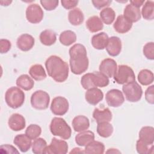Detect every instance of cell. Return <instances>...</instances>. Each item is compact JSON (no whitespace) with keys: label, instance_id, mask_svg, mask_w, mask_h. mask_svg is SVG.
I'll use <instances>...</instances> for the list:
<instances>
[{"label":"cell","instance_id":"obj_41","mask_svg":"<svg viewBox=\"0 0 154 154\" xmlns=\"http://www.w3.org/2000/svg\"><path fill=\"white\" fill-rule=\"evenodd\" d=\"M143 54L149 60L154 59V43L148 42L143 47Z\"/></svg>","mask_w":154,"mask_h":154},{"label":"cell","instance_id":"obj_32","mask_svg":"<svg viewBox=\"0 0 154 154\" xmlns=\"http://www.w3.org/2000/svg\"><path fill=\"white\" fill-rule=\"evenodd\" d=\"M92 78L95 87H105L109 84L108 77L100 72H93Z\"/></svg>","mask_w":154,"mask_h":154},{"label":"cell","instance_id":"obj_9","mask_svg":"<svg viewBox=\"0 0 154 154\" xmlns=\"http://www.w3.org/2000/svg\"><path fill=\"white\" fill-rule=\"evenodd\" d=\"M43 11L37 4H32L28 6L26 10V17L28 22L32 23L40 22L43 17Z\"/></svg>","mask_w":154,"mask_h":154},{"label":"cell","instance_id":"obj_50","mask_svg":"<svg viewBox=\"0 0 154 154\" xmlns=\"http://www.w3.org/2000/svg\"><path fill=\"white\" fill-rule=\"evenodd\" d=\"M12 1H1V5H5V6H7Z\"/></svg>","mask_w":154,"mask_h":154},{"label":"cell","instance_id":"obj_38","mask_svg":"<svg viewBox=\"0 0 154 154\" xmlns=\"http://www.w3.org/2000/svg\"><path fill=\"white\" fill-rule=\"evenodd\" d=\"M42 133L41 128L35 124H31L25 130V134L31 140L37 138Z\"/></svg>","mask_w":154,"mask_h":154},{"label":"cell","instance_id":"obj_48","mask_svg":"<svg viewBox=\"0 0 154 154\" xmlns=\"http://www.w3.org/2000/svg\"><path fill=\"white\" fill-rule=\"evenodd\" d=\"M144 3V1H140V0H135V1H130V4L132 5L140 8L143 4Z\"/></svg>","mask_w":154,"mask_h":154},{"label":"cell","instance_id":"obj_5","mask_svg":"<svg viewBox=\"0 0 154 154\" xmlns=\"http://www.w3.org/2000/svg\"><path fill=\"white\" fill-rule=\"evenodd\" d=\"M114 79L119 84H126L135 81V75L129 66L119 65L114 76Z\"/></svg>","mask_w":154,"mask_h":154},{"label":"cell","instance_id":"obj_17","mask_svg":"<svg viewBox=\"0 0 154 154\" xmlns=\"http://www.w3.org/2000/svg\"><path fill=\"white\" fill-rule=\"evenodd\" d=\"M87 102L93 105H96L103 98V92L99 88L94 87L87 90L85 94Z\"/></svg>","mask_w":154,"mask_h":154},{"label":"cell","instance_id":"obj_18","mask_svg":"<svg viewBox=\"0 0 154 154\" xmlns=\"http://www.w3.org/2000/svg\"><path fill=\"white\" fill-rule=\"evenodd\" d=\"M123 16L132 23L137 22L141 19L140 8L129 4L126 6L123 11Z\"/></svg>","mask_w":154,"mask_h":154},{"label":"cell","instance_id":"obj_47","mask_svg":"<svg viewBox=\"0 0 154 154\" xmlns=\"http://www.w3.org/2000/svg\"><path fill=\"white\" fill-rule=\"evenodd\" d=\"M62 6L67 10L72 9L73 8L75 7L78 3V1H70V0H62L61 1Z\"/></svg>","mask_w":154,"mask_h":154},{"label":"cell","instance_id":"obj_28","mask_svg":"<svg viewBox=\"0 0 154 154\" xmlns=\"http://www.w3.org/2000/svg\"><path fill=\"white\" fill-rule=\"evenodd\" d=\"M40 40L45 46H51L54 44L57 40L56 34L51 29L43 31L40 34Z\"/></svg>","mask_w":154,"mask_h":154},{"label":"cell","instance_id":"obj_36","mask_svg":"<svg viewBox=\"0 0 154 154\" xmlns=\"http://www.w3.org/2000/svg\"><path fill=\"white\" fill-rule=\"evenodd\" d=\"M143 17L146 20H153L154 18V2L147 1L141 10Z\"/></svg>","mask_w":154,"mask_h":154},{"label":"cell","instance_id":"obj_1","mask_svg":"<svg viewBox=\"0 0 154 154\" xmlns=\"http://www.w3.org/2000/svg\"><path fill=\"white\" fill-rule=\"evenodd\" d=\"M69 55L70 66L73 73L81 75L88 69L89 61L84 45L79 43L75 44L70 48Z\"/></svg>","mask_w":154,"mask_h":154},{"label":"cell","instance_id":"obj_25","mask_svg":"<svg viewBox=\"0 0 154 154\" xmlns=\"http://www.w3.org/2000/svg\"><path fill=\"white\" fill-rule=\"evenodd\" d=\"M68 19L69 22L75 26L81 25L84 19V16L79 8H75L69 12Z\"/></svg>","mask_w":154,"mask_h":154},{"label":"cell","instance_id":"obj_6","mask_svg":"<svg viewBox=\"0 0 154 154\" xmlns=\"http://www.w3.org/2000/svg\"><path fill=\"white\" fill-rule=\"evenodd\" d=\"M122 90L126 99L131 102L139 101L143 94L141 87L135 81L124 84L122 87Z\"/></svg>","mask_w":154,"mask_h":154},{"label":"cell","instance_id":"obj_3","mask_svg":"<svg viewBox=\"0 0 154 154\" xmlns=\"http://www.w3.org/2000/svg\"><path fill=\"white\" fill-rule=\"evenodd\" d=\"M49 128L51 133L54 135L60 137L64 140H67L71 137V128L62 118H53L51 122Z\"/></svg>","mask_w":154,"mask_h":154},{"label":"cell","instance_id":"obj_31","mask_svg":"<svg viewBox=\"0 0 154 154\" xmlns=\"http://www.w3.org/2000/svg\"><path fill=\"white\" fill-rule=\"evenodd\" d=\"M97 132L99 136L103 138L110 137L113 132V127L108 122H103L97 123Z\"/></svg>","mask_w":154,"mask_h":154},{"label":"cell","instance_id":"obj_8","mask_svg":"<svg viewBox=\"0 0 154 154\" xmlns=\"http://www.w3.org/2000/svg\"><path fill=\"white\" fill-rule=\"evenodd\" d=\"M69 108L68 100L62 96H57L54 98L51 105L52 112L57 116L64 115L69 110Z\"/></svg>","mask_w":154,"mask_h":154},{"label":"cell","instance_id":"obj_51","mask_svg":"<svg viewBox=\"0 0 154 154\" xmlns=\"http://www.w3.org/2000/svg\"><path fill=\"white\" fill-rule=\"evenodd\" d=\"M106 153H120V152L115 149H109V150L106 152Z\"/></svg>","mask_w":154,"mask_h":154},{"label":"cell","instance_id":"obj_49","mask_svg":"<svg viewBox=\"0 0 154 154\" xmlns=\"http://www.w3.org/2000/svg\"><path fill=\"white\" fill-rule=\"evenodd\" d=\"M84 153V152L82 151L80 148L75 147L70 152V153Z\"/></svg>","mask_w":154,"mask_h":154},{"label":"cell","instance_id":"obj_10","mask_svg":"<svg viewBox=\"0 0 154 154\" xmlns=\"http://www.w3.org/2000/svg\"><path fill=\"white\" fill-rule=\"evenodd\" d=\"M68 144L66 141L53 138L49 146H47L43 153L65 154L68 151Z\"/></svg>","mask_w":154,"mask_h":154},{"label":"cell","instance_id":"obj_37","mask_svg":"<svg viewBox=\"0 0 154 154\" xmlns=\"http://www.w3.org/2000/svg\"><path fill=\"white\" fill-rule=\"evenodd\" d=\"M46 147V141L42 138H37L32 143V151L35 154L43 153Z\"/></svg>","mask_w":154,"mask_h":154},{"label":"cell","instance_id":"obj_23","mask_svg":"<svg viewBox=\"0 0 154 154\" xmlns=\"http://www.w3.org/2000/svg\"><path fill=\"white\" fill-rule=\"evenodd\" d=\"M139 139L148 145L153 144L154 128L152 126H144L139 132Z\"/></svg>","mask_w":154,"mask_h":154},{"label":"cell","instance_id":"obj_22","mask_svg":"<svg viewBox=\"0 0 154 154\" xmlns=\"http://www.w3.org/2000/svg\"><path fill=\"white\" fill-rule=\"evenodd\" d=\"M72 126L75 132L86 131L90 126L88 119L84 116H77L74 117L72 122Z\"/></svg>","mask_w":154,"mask_h":154},{"label":"cell","instance_id":"obj_45","mask_svg":"<svg viewBox=\"0 0 154 154\" xmlns=\"http://www.w3.org/2000/svg\"><path fill=\"white\" fill-rule=\"evenodd\" d=\"M1 152L7 153H18L17 149L11 145L4 144L1 146Z\"/></svg>","mask_w":154,"mask_h":154},{"label":"cell","instance_id":"obj_4","mask_svg":"<svg viewBox=\"0 0 154 154\" xmlns=\"http://www.w3.org/2000/svg\"><path fill=\"white\" fill-rule=\"evenodd\" d=\"M5 100L8 106L11 108L16 109L23 104L25 94L19 88L12 87L6 91Z\"/></svg>","mask_w":154,"mask_h":154},{"label":"cell","instance_id":"obj_43","mask_svg":"<svg viewBox=\"0 0 154 154\" xmlns=\"http://www.w3.org/2000/svg\"><path fill=\"white\" fill-rule=\"evenodd\" d=\"M154 85H152L149 87L145 91V98L147 102L150 104L154 103Z\"/></svg>","mask_w":154,"mask_h":154},{"label":"cell","instance_id":"obj_44","mask_svg":"<svg viewBox=\"0 0 154 154\" xmlns=\"http://www.w3.org/2000/svg\"><path fill=\"white\" fill-rule=\"evenodd\" d=\"M11 46V42L8 40L3 38L0 40V52L1 54L7 53L10 49Z\"/></svg>","mask_w":154,"mask_h":154},{"label":"cell","instance_id":"obj_2","mask_svg":"<svg viewBox=\"0 0 154 154\" xmlns=\"http://www.w3.org/2000/svg\"><path fill=\"white\" fill-rule=\"evenodd\" d=\"M45 67L48 75L56 82H63L67 79L69 66L60 57L50 56L45 62Z\"/></svg>","mask_w":154,"mask_h":154},{"label":"cell","instance_id":"obj_29","mask_svg":"<svg viewBox=\"0 0 154 154\" xmlns=\"http://www.w3.org/2000/svg\"><path fill=\"white\" fill-rule=\"evenodd\" d=\"M29 73L35 81H42L46 77L45 70L41 64L32 65L29 70Z\"/></svg>","mask_w":154,"mask_h":154},{"label":"cell","instance_id":"obj_34","mask_svg":"<svg viewBox=\"0 0 154 154\" xmlns=\"http://www.w3.org/2000/svg\"><path fill=\"white\" fill-rule=\"evenodd\" d=\"M100 17L102 22L106 25H110L115 19L116 13L112 8L106 7L100 12Z\"/></svg>","mask_w":154,"mask_h":154},{"label":"cell","instance_id":"obj_26","mask_svg":"<svg viewBox=\"0 0 154 154\" xmlns=\"http://www.w3.org/2000/svg\"><path fill=\"white\" fill-rule=\"evenodd\" d=\"M105 151L104 144L97 141H92L85 146V148L84 150V153L88 154H102Z\"/></svg>","mask_w":154,"mask_h":154},{"label":"cell","instance_id":"obj_42","mask_svg":"<svg viewBox=\"0 0 154 154\" xmlns=\"http://www.w3.org/2000/svg\"><path fill=\"white\" fill-rule=\"evenodd\" d=\"M58 1L57 0H52V1H40V3L43 7L48 10V11H52L55 10L58 5Z\"/></svg>","mask_w":154,"mask_h":154},{"label":"cell","instance_id":"obj_33","mask_svg":"<svg viewBox=\"0 0 154 154\" xmlns=\"http://www.w3.org/2000/svg\"><path fill=\"white\" fill-rule=\"evenodd\" d=\"M60 42L64 46H69L75 43L76 40V34L70 30L63 31L59 37Z\"/></svg>","mask_w":154,"mask_h":154},{"label":"cell","instance_id":"obj_14","mask_svg":"<svg viewBox=\"0 0 154 154\" xmlns=\"http://www.w3.org/2000/svg\"><path fill=\"white\" fill-rule=\"evenodd\" d=\"M9 128L14 131H19L24 129L26 122L25 118L18 113L13 114L8 121Z\"/></svg>","mask_w":154,"mask_h":154},{"label":"cell","instance_id":"obj_39","mask_svg":"<svg viewBox=\"0 0 154 154\" xmlns=\"http://www.w3.org/2000/svg\"><path fill=\"white\" fill-rule=\"evenodd\" d=\"M136 149L138 153L146 154L152 153L153 152V145H148L143 143L140 139L137 141Z\"/></svg>","mask_w":154,"mask_h":154},{"label":"cell","instance_id":"obj_46","mask_svg":"<svg viewBox=\"0 0 154 154\" xmlns=\"http://www.w3.org/2000/svg\"><path fill=\"white\" fill-rule=\"evenodd\" d=\"M91 2L93 3L94 7L99 10L101 9L103 7L109 6L111 4V3L112 2L111 1H103V0L92 1Z\"/></svg>","mask_w":154,"mask_h":154},{"label":"cell","instance_id":"obj_7","mask_svg":"<svg viewBox=\"0 0 154 154\" xmlns=\"http://www.w3.org/2000/svg\"><path fill=\"white\" fill-rule=\"evenodd\" d=\"M49 95L43 90L35 91L31 97V106L36 109H46L49 106Z\"/></svg>","mask_w":154,"mask_h":154},{"label":"cell","instance_id":"obj_13","mask_svg":"<svg viewBox=\"0 0 154 154\" xmlns=\"http://www.w3.org/2000/svg\"><path fill=\"white\" fill-rule=\"evenodd\" d=\"M105 48L109 55L112 57L117 56L122 50V42L118 37L112 36L108 38Z\"/></svg>","mask_w":154,"mask_h":154},{"label":"cell","instance_id":"obj_24","mask_svg":"<svg viewBox=\"0 0 154 154\" xmlns=\"http://www.w3.org/2000/svg\"><path fill=\"white\" fill-rule=\"evenodd\" d=\"M94 140V134L90 131H82L75 136V142L79 146H85Z\"/></svg>","mask_w":154,"mask_h":154},{"label":"cell","instance_id":"obj_27","mask_svg":"<svg viewBox=\"0 0 154 154\" xmlns=\"http://www.w3.org/2000/svg\"><path fill=\"white\" fill-rule=\"evenodd\" d=\"M86 26L90 32H96L103 29V24L98 16H93L87 19Z\"/></svg>","mask_w":154,"mask_h":154},{"label":"cell","instance_id":"obj_20","mask_svg":"<svg viewBox=\"0 0 154 154\" xmlns=\"http://www.w3.org/2000/svg\"><path fill=\"white\" fill-rule=\"evenodd\" d=\"M112 113L109 108H105L103 109L95 108L93 112V117L98 123L103 122H110L112 119Z\"/></svg>","mask_w":154,"mask_h":154},{"label":"cell","instance_id":"obj_30","mask_svg":"<svg viewBox=\"0 0 154 154\" xmlns=\"http://www.w3.org/2000/svg\"><path fill=\"white\" fill-rule=\"evenodd\" d=\"M16 85L24 90H31L34 85V81L26 74L19 76L16 80Z\"/></svg>","mask_w":154,"mask_h":154},{"label":"cell","instance_id":"obj_12","mask_svg":"<svg viewBox=\"0 0 154 154\" xmlns=\"http://www.w3.org/2000/svg\"><path fill=\"white\" fill-rule=\"evenodd\" d=\"M117 63L111 58H106L102 61L99 65V71L108 78L114 77L117 70Z\"/></svg>","mask_w":154,"mask_h":154},{"label":"cell","instance_id":"obj_40","mask_svg":"<svg viewBox=\"0 0 154 154\" xmlns=\"http://www.w3.org/2000/svg\"><path fill=\"white\" fill-rule=\"evenodd\" d=\"M81 84L83 88L85 90L94 88L95 87L94 85L92 78V73H88L83 75L81 79Z\"/></svg>","mask_w":154,"mask_h":154},{"label":"cell","instance_id":"obj_15","mask_svg":"<svg viewBox=\"0 0 154 154\" xmlns=\"http://www.w3.org/2000/svg\"><path fill=\"white\" fill-rule=\"evenodd\" d=\"M34 43L35 40L32 35L28 34H23L17 38L16 45L21 51H28L34 46Z\"/></svg>","mask_w":154,"mask_h":154},{"label":"cell","instance_id":"obj_16","mask_svg":"<svg viewBox=\"0 0 154 154\" xmlns=\"http://www.w3.org/2000/svg\"><path fill=\"white\" fill-rule=\"evenodd\" d=\"M132 26V23L127 19L123 15L119 16L113 25L115 31L120 34H124L128 32L131 29Z\"/></svg>","mask_w":154,"mask_h":154},{"label":"cell","instance_id":"obj_21","mask_svg":"<svg viewBox=\"0 0 154 154\" xmlns=\"http://www.w3.org/2000/svg\"><path fill=\"white\" fill-rule=\"evenodd\" d=\"M108 35L104 32H101L100 33L94 35L91 38V45L96 49L102 50L106 46L108 41Z\"/></svg>","mask_w":154,"mask_h":154},{"label":"cell","instance_id":"obj_11","mask_svg":"<svg viewBox=\"0 0 154 154\" xmlns=\"http://www.w3.org/2000/svg\"><path fill=\"white\" fill-rule=\"evenodd\" d=\"M105 99L107 104L112 107H119L125 101V97L122 92L118 89L109 90L106 94Z\"/></svg>","mask_w":154,"mask_h":154},{"label":"cell","instance_id":"obj_19","mask_svg":"<svg viewBox=\"0 0 154 154\" xmlns=\"http://www.w3.org/2000/svg\"><path fill=\"white\" fill-rule=\"evenodd\" d=\"M13 143L16 145L22 152H27L32 146L31 139L26 134L17 135L13 140Z\"/></svg>","mask_w":154,"mask_h":154},{"label":"cell","instance_id":"obj_35","mask_svg":"<svg viewBox=\"0 0 154 154\" xmlns=\"http://www.w3.org/2000/svg\"><path fill=\"white\" fill-rule=\"evenodd\" d=\"M138 80L143 85H150L153 81V73L148 69H143L138 75Z\"/></svg>","mask_w":154,"mask_h":154}]
</instances>
